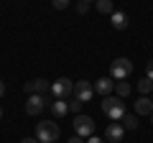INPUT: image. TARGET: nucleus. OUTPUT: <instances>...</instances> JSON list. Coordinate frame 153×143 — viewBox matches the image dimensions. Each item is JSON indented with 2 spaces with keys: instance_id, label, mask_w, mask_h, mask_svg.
<instances>
[{
  "instance_id": "8",
  "label": "nucleus",
  "mask_w": 153,
  "mask_h": 143,
  "mask_svg": "<svg viewBox=\"0 0 153 143\" xmlns=\"http://www.w3.org/2000/svg\"><path fill=\"white\" fill-rule=\"evenodd\" d=\"M123 136H125V128H123L120 123H110L107 130H105V141L107 143H120Z\"/></svg>"
},
{
  "instance_id": "2",
  "label": "nucleus",
  "mask_w": 153,
  "mask_h": 143,
  "mask_svg": "<svg viewBox=\"0 0 153 143\" xmlns=\"http://www.w3.org/2000/svg\"><path fill=\"white\" fill-rule=\"evenodd\" d=\"M133 74V61L125 59V56H120V59H115L112 64H110V77L117 79V82H123V79H128Z\"/></svg>"
},
{
  "instance_id": "12",
  "label": "nucleus",
  "mask_w": 153,
  "mask_h": 143,
  "mask_svg": "<svg viewBox=\"0 0 153 143\" xmlns=\"http://www.w3.org/2000/svg\"><path fill=\"white\" fill-rule=\"evenodd\" d=\"M110 23H112V28H117V31H125V28H128V16H125V13H120V10H112Z\"/></svg>"
},
{
  "instance_id": "5",
  "label": "nucleus",
  "mask_w": 153,
  "mask_h": 143,
  "mask_svg": "<svg viewBox=\"0 0 153 143\" xmlns=\"http://www.w3.org/2000/svg\"><path fill=\"white\" fill-rule=\"evenodd\" d=\"M71 125H74V133L79 138H84V136H92L94 133V120L89 115H74V123H71Z\"/></svg>"
},
{
  "instance_id": "29",
  "label": "nucleus",
  "mask_w": 153,
  "mask_h": 143,
  "mask_svg": "<svg viewBox=\"0 0 153 143\" xmlns=\"http://www.w3.org/2000/svg\"><path fill=\"white\" fill-rule=\"evenodd\" d=\"M151 95H153V92H151ZM151 100H153V97H151Z\"/></svg>"
},
{
  "instance_id": "27",
  "label": "nucleus",
  "mask_w": 153,
  "mask_h": 143,
  "mask_svg": "<svg viewBox=\"0 0 153 143\" xmlns=\"http://www.w3.org/2000/svg\"><path fill=\"white\" fill-rule=\"evenodd\" d=\"M0 118H3V107H0Z\"/></svg>"
},
{
  "instance_id": "3",
  "label": "nucleus",
  "mask_w": 153,
  "mask_h": 143,
  "mask_svg": "<svg viewBox=\"0 0 153 143\" xmlns=\"http://www.w3.org/2000/svg\"><path fill=\"white\" fill-rule=\"evenodd\" d=\"M59 138V125L56 123H38L36 125V141L38 143H56Z\"/></svg>"
},
{
  "instance_id": "24",
  "label": "nucleus",
  "mask_w": 153,
  "mask_h": 143,
  "mask_svg": "<svg viewBox=\"0 0 153 143\" xmlns=\"http://www.w3.org/2000/svg\"><path fill=\"white\" fill-rule=\"evenodd\" d=\"M3 95H5V82L0 79V97H3Z\"/></svg>"
},
{
  "instance_id": "7",
  "label": "nucleus",
  "mask_w": 153,
  "mask_h": 143,
  "mask_svg": "<svg viewBox=\"0 0 153 143\" xmlns=\"http://www.w3.org/2000/svg\"><path fill=\"white\" fill-rule=\"evenodd\" d=\"M44 107H46V97H44V95H31L28 102H26V112H28V115L44 112Z\"/></svg>"
},
{
  "instance_id": "17",
  "label": "nucleus",
  "mask_w": 153,
  "mask_h": 143,
  "mask_svg": "<svg viewBox=\"0 0 153 143\" xmlns=\"http://www.w3.org/2000/svg\"><path fill=\"white\" fill-rule=\"evenodd\" d=\"M97 10L100 13H105V16H112V0H97Z\"/></svg>"
},
{
  "instance_id": "19",
  "label": "nucleus",
  "mask_w": 153,
  "mask_h": 143,
  "mask_svg": "<svg viewBox=\"0 0 153 143\" xmlns=\"http://www.w3.org/2000/svg\"><path fill=\"white\" fill-rule=\"evenodd\" d=\"M66 5H69V0H54V8H56V10H64Z\"/></svg>"
},
{
  "instance_id": "10",
  "label": "nucleus",
  "mask_w": 153,
  "mask_h": 143,
  "mask_svg": "<svg viewBox=\"0 0 153 143\" xmlns=\"http://www.w3.org/2000/svg\"><path fill=\"white\" fill-rule=\"evenodd\" d=\"M112 89H115V79L112 77H102V79H97V84H94V92L102 95V97H107Z\"/></svg>"
},
{
  "instance_id": "6",
  "label": "nucleus",
  "mask_w": 153,
  "mask_h": 143,
  "mask_svg": "<svg viewBox=\"0 0 153 143\" xmlns=\"http://www.w3.org/2000/svg\"><path fill=\"white\" fill-rule=\"evenodd\" d=\"M51 92H54L56 100H64V97H69V95L74 92V82L66 79V77H59L56 82H51Z\"/></svg>"
},
{
  "instance_id": "13",
  "label": "nucleus",
  "mask_w": 153,
  "mask_h": 143,
  "mask_svg": "<svg viewBox=\"0 0 153 143\" xmlns=\"http://www.w3.org/2000/svg\"><path fill=\"white\" fill-rule=\"evenodd\" d=\"M51 112H54L56 118H64L66 112H69V102H64V100H54V102H51Z\"/></svg>"
},
{
  "instance_id": "14",
  "label": "nucleus",
  "mask_w": 153,
  "mask_h": 143,
  "mask_svg": "<svg viewBox=\"0 0 153 143\" xmlns=\"http://www.w3.org/2000/svg\"><path fill=\"white\" fill-rule=\"evenodd\" d=\"M120 125L125 128V130H138V118H135V115H128V112H125V118L120 120Z\"/></svg>"
},
{
  "instance_id": "16",
  "label": "nucleus",
  "mask_w": 153,
  "mask_h": 143,
  "mask_svg": "<svg viewBox=\"0 0 153 143\" xmlns=\"http://www.w3.org/2000/svg\"><path fill=\"white\" fill-rule=\"evenodd\" d=\"M138 92H140V95H146V97H148V95H151L153 92V82H151V79H140V82H138Z\"/></svg>"
},
{
  "instance_id": "20",
  "label": "nucleus",
  "mask_w": 153,
  "mask_h": 143,
  "mask_svg": "<svg viewBox=\"0 0 153 143\" xmlns=\"http://www.w3.org/2000/svg\"><path fill=\"white\" fill-rule=\"evenodd\" d=\"M87 10H89V3H84V0H82V3L76 5V13H82V16H84V13H87Z\"/></svg>"
},
{
  "instance_id": "9",
  "label": "nucleus",
  "mask_w": 153,
  "mask_h": 143,
  "mask_svg": "<svg viewBox=\"0 0 153 143\" xmlns=\"http://www.w3.org/2000/svg\"><path fill=\"white\" fill-rule=\"evenodd\" d=\"M46 89H51V84L46 82V79H31V82H26V92L28 95H44Z\"/></svg>"
},
{
  "instance_id": "4",
  "label": "nucleus",
  "mask_w": 153,
  "mask_h": 143,
  "mask_svg": "<svg viewBox=\"0 0 153 143\" xmlns=\"http://www.w3.org/2000/svg\"><path fill=\"white\" fill-rule=\"evenodd\" d=\"M74 100H79V102H92V97H94V84L92 82H87V79H79V82L74 84Z\"/></svg>"
},
{
  "instance_id": "22",
  "label": "nucleus",
  "mask_w": 153,
  "mask_h": 143,
  "mask_svg": "<svg viewBox=\"0 0 153 143\" xmlns=\"http://www.w3.org/2000/svg\"><path fill=\"white\" fill-rule=\"evenodd\" d=\"M87 143H105V141H102V138H97V136H89Z\"/></svg>"
},
{
  "instance_id": "28",
  "label": "nucleus",
  "mask_w": 153,
  "mask_h": 143,
  "mask_svg": "<svg viewBox=\"0 0 153 143\" xmlns=\"http://www.w3.org/2000/svg\"><path fill=\"white\" fill-rule=\"evenodd\" d=\"M151 120H153V115H151Z\"/></svg>"
},
{
  "instance_id": "23",
  "label": "nucleus",
  "mask_w": 153,
  "mask_h": 143,
  "mask_svg": "<svg viewBox=\"0 0 153 143\" xmlns=\"http://www.w3.org/2000/svg\"><path fill=\"white\" fill-rule=\"evenodd\" d=\"M69 143H84V141H82L79 136H74V138H69Z\"/></svg>"
},
{
  "instance_id": "21",
  "label": "nucleus",
  "mask_w": 153,
  "mask_h": 143,
  "mask_svg": "<svg viewBox=\"0 0 153 143\" xmlns=\"http://www.w3.org/2000/svg\"><path fill=\"white\" fill-rule=\"evenodd\" d=\"M146 72H148V79L153 82V61H148V66H146Z\"/></svg>"
},
{
  "instance_id": "15",
  "label": "nucleus",
  "mask_w": 153,
  "mask_h": 143,
  "mask_svg": "<svg viewBox=\"0 0 153 143\" xmlns=\"http://www.w3.org/2000/svg\"><path fill=\"white\" fill-rule=\"evenodd\" d=\"M115 89H117V97H128V95L133 92V87L125 82V79H123V82H115Z\"/></svg>"
},
{
  "instance_id": "18",
  "label": "nucleus",
  "mask_w": 153,
  "mask_h": 143,
  "mask_svg": "<svg viewBox=\"0 0 153 143\" xmlns=\"http://www.w3.org/2000/svg\"><path fill=\"white\" fill-rule=\"evenodd\" d=\"M79 110H82V102L71 97V102H69V112H74V115H79Z\"/></svg>"
},
{
  "instance_id": "25",
  "label": "nucleus",
  "mask_w": 153,
  "mask_h": 143,
  "mask_svg": "<svg viewBox=\"0 0 153 143\" xmlns=\"http://www.w3.org/2000/svg\"><path fill=\"white\" fill-rule=\"evenodd\" d=\"M21 143H36V138H23Z\"/></svg>"
},
{
  "instance_id": "26",
  "label": "nucleus",
  "mask_w": 153,
  "mask_h": 143,
  "mask_svg": "<svg viewBox=\"0 0 153 143\" xmlns=\"http://www.w3.org/2000/svg\"><path fill=\"white\" fill-rule=\"evenodd\" d=\"M84 3H97V0H84Z\"/></svg>"
},
{
  "instance_id": "11",
  "label": "nucleus",
  "mask_w": 153,
  "mask_h": 143,
  "mask_svg": "<svg viewBox=\"0 0 153 143\" xmlns=\"http://www.w3.org/2000/svg\"><path fill=\"white\" fill-rule=\"evenodd\" d=\"M135 112L138 115H153V100L151 97H138V102H135Z\"/></svg>"
},
{
  "instance_id": "1",
  "label": "nucleus",
  "mask_w": 153,
  "mask_h": 143,
  "mask_svg": "<svg viewBox=\"0 0 153 143\" xmlns=\"http://www.w3.org/2000/svg\"><path fill=\"white\" fill-rule=\"evenodd\" d=\"M102 110H105V115H107L112 123H117V120L125 118V102H120V97L107 95V97L102 100Z\"/></svg>"
}]
</instances>
